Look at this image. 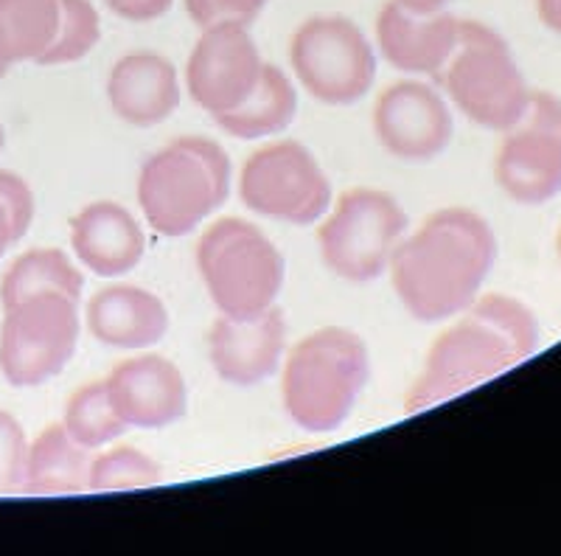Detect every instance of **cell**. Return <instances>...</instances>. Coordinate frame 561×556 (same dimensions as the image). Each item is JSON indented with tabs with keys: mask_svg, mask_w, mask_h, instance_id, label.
<instances>
[{
	"mask_svg": "<svg viewBox=\"0 0 561 556\" xmlns=\"http://www.w3.org/2000/svg\"><path fill=\"white\" fill-rule=\"evenodd\" d=\"M494 262L497 237L489 219L455 205L396 245L388 268L404 309L421 324H440L472 307Z\"/></svg>",
	"mask_w": 561,
	"mask_h": 556,
	"instance_id": "6da1fadb",
	"label": "cell"
},
{
	"mask_svg": "<svg viewBox=\"0 0 561 556\" xmlns=\"http://www.w3.org/2000/svg\"><path fill=\"white\" fill-rule=\"evenodd\" d=\"M539 349V320L534 309L514 295H480L463 309L427 354L424 371L410 388L404 410L421 413L438 402L460 397Z\"/></svg>",
	"mask_w": 561,
	"mask_h": 556,
	"instance_id": "7a4b0ae2",
	"label": "cell"
},
{
	"mask_svg": "<svg viewBox=\"0 0 561 556\" xmlns=\"http://www.w3.org/2000/svg\"><path fill=\"white\" fill-rule=\"evenodd\" d=\"M370 354L357 332L325 327L300 340L284 365V408L307 433H332L357 405Z\"/></svg>",
	"mask_w": 561,
	"mask_h": 556,
	"instance_id": "3957f363",
	"label": "cell"
},
{
	"mask_svg": "<svg viewBox=\"0 0 561 556\" xmlns=\"http://www.w3.org/2000/svg\"><path fill=\"white\" fill-rule=\"evenodd\" d=\"M228 194V152L203 135H183L140 167V212L160 237H188Z\"/></svg>",
	"mask_w": 561,
	"mask_h": 556,
	"instance_id": "277c9868",
	"label": "cell"
},
{
	"mask_svg": "<svg viewBox=\"0 0 561 556\" xmlns=\"http://www.w3.org/2000/svg\"><path fill=\"white\" fill-rule=\"evenodd\" d=\"M438 79L469 122L494 133L514 127L534 97L503 34L480 20H460L458 43Z\"/></svg>",
	"mask_w": 561,
	"mask_h": 556,
	"instance_id": "5b68a950",
	"label": "cell"
},
{
	"mask_svg": "<svg viewBox=\"0 0 561 556\" xmlns=\"http://www.w3.org/2000/svg\"><path fill=\"white\" fill-rule=\"evenodd\" d=\"M197 268L210 300L230 318H255L278 298L287 275L280 250L239 217L217 219L197 242Z\"/></svg>",
	"mask_w": 561,
	"mask_h": 556,
	"instance_id": "8992f818",
	"label": "cell"
},
{
	"mask_svg": "<svg viewBox=\"0 0 561 556\" xmlns=\"http://www.w3.org/2000/svg\"><path fill=\"white\" fill-rule=\"evenodd\" d=\"M408 230L399 200L377 189H351L318 230L323 264L345 282H374Z\"/></svg>",
	"mask_w": 561,
	"mask_h": 556,
	"instance_id": "52a82bcc",
	"label": "cell"
},
{
	"mask_svg": "<svg viewBox=\"0 0 561 556\" xmlns=\"http://www.w3.org/2000/svg\"><path fill=\"white\" fill-rule=\"evenodd\" d=\"M0 374L14 388H37L59 377L79 343V300L39 293L3 309Z\"/></svg>",
	"mask_w": 561,
	"mask_h": 556,
	"instance_id": "ba28073f",
	"label": "cell"
},
{
	"mask_svg": "<svg viewBox=\"0 0 561 556\" xmlns=\"http://www.w3.org/2000/svg\"><path fill=\"white\" fill-rule=\"evenodd\" d=\"M289 63L312 99L345 107L365 99L377 82V54L354 20L320 14L295 32Z\"/></svg>",
	"mask_w": 561,
	"mask_h": 556,
	"instance_id": "9c48e42d",
	"label": "cell"
},
{
	"mask_svg": "<svg viewBox=\"0 0 561 556\" xmlns=\"http://www.w3.org/2000/svg\"><path fill=\"white\" fill-rule=\"evenodd\" d=\"M250 212L289 225H312L332 205V183L318 158L298 141H275L250 155L239 178Z\"/></svg>",
	"mask_w": 561,
	"mask_h": 556,
	"instance_id": "30bf717a",
	"label": "cell"
},
{
	"mask_svg": "<svg viewBox=\"0 0 561 556\" xmlns=\"http://www.w3.org/2000/svg\"><path fill=\"white\" fill-rule=\"evenodd\" d=\"M497 185L519 205H545L561 194V102L534 93L528 110L494 158Z\"/></svg>",
	"mask_w": 561,
	"mask_h": 556,
	"instance_id": "8fae6325",
	"label": "cell"
},
{
	"mask_svg": "<svg viewBox=\"0 0 561 556\" xmlns=\"http://www.w3.org/2000/svg\"><path fill=\"white\" fill-rule=\"evenodd\" d=\"M262 54L248 26L217 23L203 29L185 63V88L194 104L214 118L237 110L262 82Z\"/></svg>",
	"mask_w": 561,
	"mask_h": 556,
	"instance_id": "7c38bea8",
	"label": "cell"
},
{
	"mask_svg": "<svg viewBox=\"0 0 561 556\" xmlns=\"http://www.w3.org/2000/svg\"><path fill=\"white\" fill-rule=\"evenodd\" d=\"M374 133L393 158L430 163L449 147L455 133L447 99L427 82H396L377 99Z\"/></svg>",
	"mask_w": 561,
	"mask_h": 556,
	"instance_id": "4fadbf2b",
	"label": "cell"
},
{
	"mask_svg": "<svg viewBox=\"0 0 561 556\" xmlns=\"http://www.w3.org/2000/svg\"><path fill=\"white\" fill-rule=\"evenodd\" d=\"M287 345L284 313L270 307L255 318L222 315L210 324L208 358L214 371L230 385L253 388L278 368Z\"/></svg>",
	"mask_w": 561,
	"mask_h": 556,
	"instance_id": "5bb4252c",
	"label": "cell"
},
{
	"mask_svg": "<svg viewBox=\"0 0 561 556\" xmlns=\"http://www.w3.org/2000/svg\"><path fill=\"white\" fill-rule=\"evenodd\" d=\"M104 385L127 428H169L183 419L188 408L183 374L178 365L160 354L124 360L110 371Z\"/></svg>",
	"mask_w": 561,
	"mask_h": 556,
	"instance_id": "9a60e30c",
	"label": "cell"
},
{
	"mask_svg": "<svg viewBox=\"0 0 561 556\" xmlns=\"http://www.w3.org/2000/svg\"><path fill=\"white\" fill-rule=\"evenodd\" d=\"M460 20L449 12L415 14L402 3H385L377 18V43L396 71L438 77L458 43Z\"/></svg>",
	"mask_w": 561,
	"mask_h": 556,
	"instance_id": "2e32d148",
	"label": "cell"
},
{
	"mask_svg": "<svg viewBox=\"0 0 561 556\" xmlns=\"http://www.w3.org/2000/svg\"><path fill=\"white\" fill-rule=\"evenodd\" d=\"M70 245L79 262L102 279H115L138 268L147 237L138 219L118 203H90L70 219Z\"/></svg>",
	"mask_w": 561,
	"mask_h": 556,
	"instance_id": "e0dca14e",
	"label": "cell"
},
{
	"mask_svg": "<svg viewBox=\"0 0 561 556\" xmlns=\"http://www.w3.org/2000/svg\"><path fill=\"white\" fill-rule=\"evenodd\" d=\"M107 99L122 122L133 127H158L180 107L178 71L160 54H127L110 71Z\"/></svg>",
	"mask_w": 561,
	"mask_h": 556,
	"instance_id": "ac0fdd59",
	"label": "cell"
},
{
	"mask_svg": "<svg viewBox=\"0 0 561 556\" xmlns=\"http://www.w3.org/2000/svg\"><path fill=\"white\" fill-rule=\"evenodd\" d=\"M88 329L102 345L140 352L167 338L169 309L149 290L115 284L88 300Z\"/></svg>",
	"mask_w": 561,
	"mask_h": 556,
	"instance_id": "d6986e66",
	"label": "cell"
},
{
	"mask_svg": "<svg viewBox=\"0 0 561 556\" xmlns=\"http://www.w3.org/2000/svg\"><path fill=\"white\" fill-rule=\"evenodd\" d=\"M90 453L65 424H51L34 439L26 458V480L23 495L32 498H54V495L88 492Z\"/></svg>",
	"mask_w": 561,
	"mask_h": 556,
	"instance_id": "ffe728a7",
	"label": "cell"
},
{
	"mask_svg": "<svg viewBox=\"0 0 561 556\" xmlns=\"http://www.w3.org/2000/svg\"><path fill=\"white\" fill-rule=\"evenodd\" d=\"M295 113H298V93L289 77L275 65L264 63L259 88L237 110L217 115L214 122L242 141H255L284 133L293 124Z\"/></svg>",
	"mask_w": 561,
	"mask_h": 556,
	"instance_id": "44dd1931",
	"label": "cell"
},
{
	"mask_svg": "<svg viewBox=\"0 0 561 556\" xmlns=\"http://www.w3.org/2000/svg\"><path fill=\"white\" fill-rule=\"evenodd\" d=\"M59 0H0V65L37 63L59 32Z\"/></svg>",
	"mask_w": 561,
	"mask_h": 556,
	"instance_id": "7402d4cb",
	"label": "cell"
},
{
	"mask_svg": "<svg viewBox=\"0 0 561 556\" xmlns=\"http://www.w3.org/2000/svg\"><path fill=\"white\" fill-rule=\"evenodd\" d=\"M84 290V275L68 259L65 250L34 248L14 259L0 282V304L3 309L39 293H62L79 300Z\"/></svg>",
	"mask_w": 561,
	"mask_h": 556,
	"instance_id": "603a6c76",
	"label": "cell"
},
{
	"mask_svg": "<svg viewBox=\"0 0 561 556\" xmlns=\"http://www.w3.org/2000/svg\"><path fill=\"white\" fill-rule=\"evenodd\" d=\"M62 424L88 450L104 447V444L115 442V439H122L127 433V422L115 410L104 383H90L79 388L68 399Z\"/></svg>",
	"mask_w": 561,
	"mask_h": 556,
	"instance_id": "cb8c5ba5",
	"label": "cell"
},
{
	"mask_svg": "<svg viewBox=\"0 0 561 556\" xmlns=\"http://www.w3.org/2000/svg\"><path fill=\"white\" fill-rule=\"evenodd\" d=\"M163 480V469L138 447H115L90 461L88 492H127Z\"/></svg>",
	"mask_w": 561,
	"mask_h": 556,
	"instance_id": "d4e9b609",
	"label": "cell"
},
{
	"mask_svg": "<svg viewBox=\"0 0 561 556\" xmlns=\"http://www.w3.org/2000/svg\"><path fill=\"white\" fill-rule=\"evenodd\" d=\"M59 32L37 65H68L88 57L102 39V18L90 0H59Z\"/></svg>",
	"mask_w": 561,
	"mask_h": 556,
	"instance_id": "484cf974",
	"label": "cell"
},
{
	"mask_svg": "<svg viewBox=\"0 0 561 556\" xmlns=\"http://www.w3.org/2000/svg\"><path fill=\"white\" fill-rule=\"evenodd\" d=\"M34 223V192L14 172H0V259L26 237Z\"/></svg>",
	"mask_w": 561,
	"mask_h": 556,
	"instance_id": "4316f807",
	"label": "cell"
},
{
	"mask_svg": "<svg viewBox=\"0 0 561 556\" xmlns=\"http://www.w3.org/2000/svg\"><path fill=\"white\" fill-rule=\"evenodd\" d=\"M28 442L23 424L12 413L0 410V498L23 495Z\"/></svg>",
	"mask_w": 561,
	"mask_h": 556,
	"instance_id": "83f0119b",
	"label": "cell"
},
{
	"mask_svg": "<svg viewBox=\"0 0 561 556\" xmlns=\"http://www.w3.org/2000/svg\"><path fill=\"white\" fill-rule=\"evenodd\" d=\"M267 3L270 0H185V12L199 29L217 26V23L250 26Z\"/></svg>",
	"mask_w": 561,
	"mask_h": 556,
	"instance_id": "f1b7e54d",
	"label": "cell"
},
{
	"mask_svg": "<svg viewBox=\"0 0 561 556\" xmlns=\"http://www.w3.org/2000/svg\"><path fill=\"white\" fill-rule=\"evenodd\" d=\"M110 12L118 18L133 20V23H149L158 20L172 9V0H104Z\"/></svg>",
	"mask_w": 561,
	"mask_h": 556,
	"instance_id": "f546056e",
	"label": "cell"
},
{
	"mask_svg": "<svg viewBox=\"0 0 561 556\" xmlns=\"http://www.w3.org/2000/svg\"><path fill=\"white\" fill-rule=\"evenodd\" d=\"M536 12L545 29L561 34V0H536Z\"/></svg>",
	"mask_w": 561,
	"mask_h": 556,
	"instance_id": "4dcf8cb0",
	"label": "cell"
},
{
	"mask_svg": "<svg viewBox=\"0 0 561 556\" xmlns=\"http://www.w3.org/2000/svg\"><path fill=\"white\" fill-rule=\"evenodd\" d=\"M396 3H402L404 9L415 14H435V12H444L449 0H396Z\"/></svg>",
	"mask_w": 561,
	"mask_h": 556,
	"instance_id": "1f68e13d",
	"label": "cell"
},
{
	"mask_svg": "<svg viewBox=\"0 0 561 556\" xmlns=\"http://www.w3.org/2000/svg\"><path fill=\"white\" fill-rule=\"evenodd\" d=\"M7 73H9V68H7V65H0V79L7 77Z\"/></svg>",
	"mask_w": 561,
	"mask_h": 556,
	"instance_id": "d6a6232c",
	"label": "cell"
},
{
	"mask_svg": "<svg viewBox=\"0 0 561 556\" xmlns=\"http://www.w3.org/2000/svg\"><path fill=\"white\" fill-rule=\"evenodd\" d=\"M556 250H559V259H561V230H559V239H556Z\"/></svg>",
	"mask_w": 561,
	"mask_h": 556,
	"instance_id": "836d02e7",
	"label": "cell"
}]
</instances>
